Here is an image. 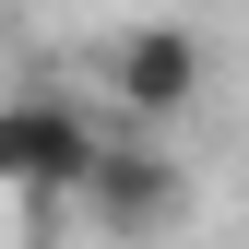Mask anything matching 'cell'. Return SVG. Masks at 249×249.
<instances>
[{
	"instance_id": "6da1fadb",
	"label": "cell",
	"mask_w": 249,
	"mask_h": 249,
	"mask_svg": "<svg viewBox=\"0 0 249 249\" xmlns=\"http://www.w3.org/2000/svg\"><path fill=\"white\" fill-rule=\"evenodd\" d=\"M202 83H213V59H202L190 24H119V36L95 48V95H107V119H131V131L190 119Z\"/></svg>"
},
{
	"instance_id": "7a4b0ae2",
	"label": "cell",
	"mask_w": 249,
	"mask_h": 249,
	"mask_svg": "<svg viewBox=\"0 0 249 249\" xmlns=\"http://www.w3.org/2000/svg\"><path fill=\"white\" fill-rule=\"evenodd\" d=\"M71 202L95 213V237L142 249V237H166L178 213H190V166H178L154 131H131V119H119V131H107V154H95V178H83Z\"/></svg>"
},
{
	"instance_id": "3957f363",
	"label": "cell",
	"mask_w": 249,
	"mask_h": 249,
	"mask_svg": "<svg viewBox=\"0 0 249 249\" xmlns=\"http://www.w3.org/2000/svg\"><path fill=\"white\" fill-rule=\"evenodd\" d=\"M119 119L107 107H71V95H24L12 119H0V166H12V190H83L95 178Z\"/></svg>"
}]
</instances>
